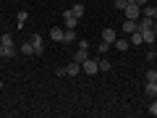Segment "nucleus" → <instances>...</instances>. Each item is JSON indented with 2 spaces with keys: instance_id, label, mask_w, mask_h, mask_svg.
Segmentation results:
<instances>
[{
  "instance_id": "1",
  "label": "nucleus",
  "mask_w": 157,
  "mask_h": 118,
  "mask_svg": "<svg viewBox=\"0 0 157 118\" xmlns=\"http://www.w3.org/2000/svg\"><path fill=\"white\" fill-rule=\"evenodd\" d=\"M86 58H89V42H86V39H81V42H78L76 55H73V61H76V63H84Z\"/></svg>"
},
{
  "instance_id": "2",
  "label": "nucleus",
  "mask_w": 157,
  "mask_h": 118,
  "mask_svg": "<svg viewBox=\"0 0 157 118\" xmlns=\"http://www.w3.org/2000/svg\"><path fill=\"white\" fill-rule=\"evenodd\" d=\"M123 13H126V18L139 21V18H141V6H139V3H128V6L123 8Z\"/></svg>"
},
{
  "instance_id": "3",
  "label": "nucleus",
  "mask_w": 157,
  "mask_h": 118,
  "mask_svg": "<svg viewBox=\"0 0 157 118\" xmlns=\"http://www.w3.org/2000/svg\"><path fill=\"white\" fill-rule=\"evenodd\" d=\"M81 71H84L86 76H94V73L100 71V66H97V61H94V58H86V61L81 63Z\"/></svg>"
},
{
  "instance_id": "4",
  "label": "nucleus",
  "mask_w": 157,
  "mask_h": 118,
  "mask_svg": "<svg viewBox=\"0 0 157 118\" xmlns=\"http://www.w3.org/2000/svg\"><path fill=\"white\" fill-rule=\"evenodd\" d=\"M115 37H118V32H115L113 26H105V29H102V42L113 45V42H115Z\"/></svg>"
},
{
  "instance_id": "5",
  "label": "nucleus",
  "mask_w": 157,
  "mask_h": 118,
  "mask_svg": "<svg viewBox=\"0 0 157 118\" xmlns=\"http://www.w3.org/2000/svg\"><path fill=\"white\" fill-rule=\"evenodd\" d=\"M136 29H139V21H134V18H123V26H121V32H126V34H134Z\"/></svg>"
},
{
  "instance_id": "6",
  "label": "nucleus",
  "mask_w": 157,
  "mask_h": 118,
  "mask_svg": "<svg viewBox=\"0 0 157 118\" xmlns=\"http://www.w3.org/2000/svg\"><path fill=\"white\" fill-rule=\"evenodd\" d=\"M63 24H66V29H76L78 26V18L73 16L71 11H66V13H63Z\"/></svg>"
},
{
  "instance_id": "7",
  "label": "nucleus",
  "mask_w": 157,
  "mask_h": 118,
  "mask_svg": "<svg viewBox=\"0 0 157 118\" xmlns=\"http://www.w3.org/2000/svg\"><path fill=\"white\" fill-rule=\"evenodd\" d=\"M29 42L34 45V53H37V55H42V53H45V47H42V37H39V34H34Z\"/></svg>"
},
{
  "instance_id": "8",
  "label": "nucleus",
  "mask_w": 157,
  "mask_h": 118,
  "mask_svg": "<svg viewBox=\"0 0 157 118\" xmlns=\"http://www.w3.org/2000/svg\"><path fill=\"white\" fill-rule=\"evenodd\" d=\"M113 47L123 53V50H128V47H131V42H128V39H123V37H115V42H113Z\"/></svg>"
},
{
  "instance_id": "9",
  "label": "nucleus",
  "mask_w": 157,
  "mask_h": 118,
  "mask_svg": "<svg viewBox=\"0 0 157 118\" xmlns=\"http://www.w3.org/2000/svg\"><path fill=\"white\" fill-rule=\"evenodd\" d=\"M141 37H144V45H152L157 39V34H155V29H141Z\"/></svg>"
},
{
  "instance_id": "10",
  "label": "nucleus",
  "mask_w": 157,
  "mask_h": 118,
  "mask_svg": "<svg viewBox=\"0 0 157 118\" xmlns=\"http://www.w3.org/2000/svg\"><path fill=\"white\" fill-rule=\"evenodd\" d=\"M128 42H131V47H139V45H144V37H141V29H136V32L131 34V39H128Z\"/></svg>"
},
{
  "instance_id": "11",
  "label": "nucleus",
  "mask_w": 157,
  "mask_h": 118,
  "mask_svg": "<svg viewBox=\"0 0 157 118\" xmlns=\"http://www.w3.org/2000/svg\"><path fill=\"white\" fill-rule=\"evenodd\" d=\"M78 71H81V63H76V61H71V63L66 66V73H68V76H78Z\"/></svg>"
},
{
  "instance_id": "12",
  "label": "nucleus",
  "mask_w": 157,
  "mask_h": 118,
  "mask_svg": "<svg viewBox=\"0 0 157 118\" xmlns=\"http://www.w3.org/2000/svg\"><path fill=\"white\" fill-rule=\"evenodd\" d=\"M63 34H66V29H60V26L50 29V39H55V42H63Z\"/></svg>"
},
{
  "instance_id": "13",
  "label": "nucleus",
  "mask_w": 157,
  "mask_h": 118,
  "mask_svg": "<svg viewBox=\"0 0 157 118\" xmlns=\"http://www.w3.org/2000/svg\"><path fill=\"white\" fill-rule=\"evenodd\" d=\"M16 55V47H8V45H0V58H13Z\"/></svg>"
},
{
  "instance_id": "14",
  "label": "nucleus",
  "mask_w": 157,
  "mask_h": 118,
  "mask_svg": "<svg viewBox=\"0 0 157 118\" xmlns=\"http://www.w3.org/2000/svg\"><path fill=\"white\" fill-rule=\"evenodd\" d=\"M144 92H147V97H157V81H147Z\"/></svg>"
},
{
  "instance_id": "15",
  "label": "nucleus",
  "mask_w": 157,
  "mask_h": 118,
  "mask_svg": "<svg viewBox=\"0 0 157 118\" xmlns=\"http://www.w3.org/2000/svg\"><path fill=\"white\" fill-rule=\"evenodd\" d=\"M71 13H73V16H76V18H81V16H84V13H86V8L81 6V3H76V6H71Z\"/></svg>"
},
{
  "instance_id": "16",
  "label": "nucleus",
  "mask_w": 157,
  "mask_h": 118,
  "mask_svg": "<svg viewBox=\"0 0 157 118\" xmlns=\"http://www.w3.org/2000/svg\"><path fill=\"white\" fill-rule=\"evenodd\" d=\"M97 66H100V71H110V68H113V63L107 61V58H97Z\"/></svg>"
},
{
  "instance_id": "17",
  "label": "nucleus",
  "mask_w": 157,
  "mask_h": 118,
  "mask_svg": "<svg viewBox=\"0 0 157 118\" xmlns=\"http://www.w3.org/2000/svg\"><path fill=\"white\" fill-rule=\"evenodd\" d=\"M76 39V29H66V34H63V42H73Z\"/></svg>"
},
{
  "instance_id": "18",
  "label": "nucleus",
  "mask_w": 157,
  "mask_h": 118,
  "mask_svg": "<svg viewBox=\"0 0 157 118\" xmlns=\"http://www.w3.org/2000/svg\"><path fill=\"white\" fill-rule=\"evenodd\" d=\"M21 53H24V55H34V45H32V42H24V45H21Z\"/></svg>"
},
{
  "instance_id": "19",
  "label": "nucleus",
  "mask_w": 157,
  "mask_h": 118,
  "mask_svg": "<svg viewBox=\"0 0 157 118\" xmlns=\"http://www.w3.org/2000/svg\"><path fill=\"white\" fill-rule=\"evenodd\" d=\"M26 18H29V13H26V11H18V16H16V24H18V26H24V24H26Z\"/></svg>"
},
{
  "instance_id": "20",
  "label": "nucleus",
  "mask_w": 157,
  "mask_h": 118,
  "mask_svg": "<svg viewBox=\"0 0 157 118\" xmlns=\"http://www.w3.org/2000/svg\"><path fill=\"white\" fill-rule=\"evenodd\" d=\"M0 45H8V47H13V37H11V34H0Z\"/></svg>"
},
{
  "instance_id": "21",
  "label": "nucleus",
  "mask_w": 157,
  "mask_h": 118,
  "mask_svg": "<svg viewBox=\"0 0 157 118\" xmlns=\"http://www.w3.org/2000/svg\"><path fill=\"white\" fill-rule=\"evenodd\" d=\"M155 8H157V6H144V8H141V11H144V16L155 18Z\"/></svg>"
},
{
  "instance_id": "22",
  "label": "nucleus",
  "mask_w": 157,
  "mask_h": 118,
  "mask_svg": "<svg viewBox=\"0 0 157 118\" xmlns=\"http://www.w3.org/2000/svg\"><path fill=\"white\" fill-rule=\"evenodd\" d=\"M110 47H113V45H107V42H100V47H97V50H100V55H105Z\"/></svg>"
},
{
  "instance_id": "23",
  "label": "nucleus",
  "mask_w": 157,
  "mask_h": 118,
  "mask_svg": "<svg viewBox=\"0 0 157 118\" xmlns=\"http://www.w3.org/2000/svg\"><path fill=\"white\" fill-rule=\"evenodd\" d=\"M113 6H115V11H123V8L128 6V3H126V0H115V3H113Z\"/></svg>"
},
{
  "instance_id": "24",
  "label": "nucleus",
  "mask_w": 157,
  "mask_h": 118,
  "mask_svg": "<svg viewBox=\"0 0 157 118\" xmlns=\"http://www.w3.org/2000/svg\"><path fill=\"white\" fill-rule=\"evenodd\" d=\"M147 81H157V71L152 68V71H147Z\"/></svg>"
},
{
  "instance_id": "25",
  "label": "nucleus",
  "mask_w": 157,
  "mask_h": 118,
  "mask_svg": "<svg viewBox=\"0 0 157 118\" xmlns=\"http://www.w3.org/2000/svg\"><path fill=\"white\" fill-rule=\"evenodd\" d=\"M149 113H152V116H157V97H152V105H149Z\"/></svg>"
},
{
  "instance_id": "26",
  "label": "nucleus",
  "mask_w": 157,
  "mask_h": 118,
  "mask_svg": "<svg viewBox=\"0 0 157 118\" xmlns=\"http://www.w3.org/2000/svg\"><path fill=\"white\" fill-rule=\"evenodd\" d=\"M152 29H155V34H157V21H155V26H152Z\"/></svg>"
},
{
  "instance_id": "27",
  "label": "nucleus",
  "mask_w": 157,
  "mask_h": 118,
  "mask_svg": "<svg viewBox=\"0 0 157 118\" xmlns=\"http://www.w3.org/2000/svg\"><path fill=\"white\" fill-rule=\"evenodd\" d=\"M126 3H139V0H126Z\"/></svg>"
},
{
  "instance_id": "28",
  "label": "nucleus",
  "mask_w": 157,
  "mask_h": 118,
  "mask_svg": "<svg viewBox=\"0 0 157 118\" xmlns=\"http://www.w3.org/2000/svg\"><path fill=\"white\" fill-rule=\"evenodd\" d=\"M155 21H157V8H155Z\"/></svg>"
},
{
  "instance_id": "29",
  "label": "nucleus",
  "mask_w": 157,
  "mask_h": 118,
  "mask_svg": "<svg viewBox=\"0 0 157 118\" xmlns=\"http://www.w3.org/2000/svg\"><path fill=\"white\" fill-rule=\"evenodd\" d=\"M0 89H3V79H0Z\"/></svg>"
},
{
  "instance_id": "30",
  "label": "nucleus",
  "mask_w": 157,
  "mask_h": 118,
  "mask_svg": "<svg viewBox=\"0 0 157 118\" xmlns=\"http://www.w3.org/2000/svg\"><path fill=\"white\" fill-rule=\"evenodd\" d=\"M0 34H3V32H0Z\"/></svg>"
}]
</instances>
